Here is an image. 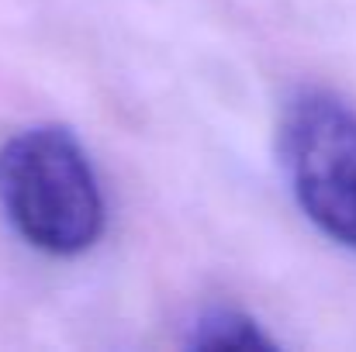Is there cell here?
Wrapping results in <instances>:
<instances>
[{"label":"cell","instance_id":"3","mask_svg":"<svg viewBox=\"0 0 356 352\" xmlns=\"http://www.w3.org/2000/svg\"><path fill=\"white\" fill-rule=\"evenodd\" d=\"M191 349H273V342L259 332V325L236 308L204 311L187 335Z\"/></svg>","mask_w":356,"mask_h":352},{"label":"cell","instance_id":"1","mask_svg":"<svg viewBox=\"0 0 356 352\" xmlns=\"http://www.w3.org/2000/svg\"><path fill=\"white\" fill-rule=\"evenodd\" d=\"M0 208L14 232L49 255H80L104 232V197L80 142L56 124L0 149Z\"/></svg>","mask_w":356,"mask_h":352},{"label":"cell","instance_id":"2","mask_svg":"<svg viewBox=\"0 0 356 352\" xmlns=\"http://www.w3.org/2000/svg\"><path fill=\"white\" fill-rule=\"evenodd\" d=\"M280 159L301 211L356 249V111L325 90L298 94L280 124Z\"/></svg>","mask_w":356,"mask_h":352}]
</instances>
